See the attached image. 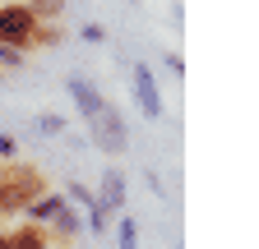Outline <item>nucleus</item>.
Segmentation results:
<instances>
[{"label": "nucleus", "mask_w": 259, "mask_h": 249, "mask_svg": "<svg viewBox=\"0 0 259 249\" xmlns=\"http://www.w3.org/2000/svg\"><path fill=\"white\" fill-rule=\"evenodd\" d=\"M47 222H51V240H65V244H70V240L83 231V217H79L70 203H65V199H60V203L47 212Z\"/></svg>", "instance_id": "4"}, {"label": "nucleus", "mask_w": 259, "mask_h": 249, "mask_svg": "<svg viewBox=\"0 0 259 249\" xmlns=\"http://www.w3.org/2000/svg\"><path fill=\"white\" fill-rule=\"evenodd\" d=\"M10 244H14V249H47V244H51V231H42L37 222H28V226L10 231Z\"/></svg>", "instance_id": "7"}, {"label": "nucleus", "mask_w": 259, "mask_h": 249, "mask_svg": "<svg viewBox=\"0 0 259 249\" xmlns=\"http://www.w3.org/2000/svg\"><path fill=\"white\" fill-rule=\"evenodd\" d=\"M135 235H139L135 222H120V249H135Z\"/></svg>", "instance_id": "8"}, {"label": "nucleus", "mask_w": 259, "mask_h": 249, "mask_svg": "<svg viewBox=\"0 0 259 249\" xmlns=\"http://www.w3.org/2000/svg\"><path fill=\"white\" fill-rule=\"evenodd\" d=\"M0 65H19V51L10 42H0Z\"/></svg>", "instance_id": "9"}, {"label": "nucleus", "mask_w": 259, "mask_h": 249, "mask_svg": "<svg viewBox=\"0 0 259 249\" xmlns=\"http://www.w3.org/2000/svg\"><path fill=\"white\" fill-rule=\"evenodd\" d=\"M37 194H47V180L37 166L14 162V166L0 171V212H28Z\"/></svg>", "instance_id": "2"}, {"label": "nucleus", "mask_w": 259, "mask_h": 249, "mask_svg": "<svg viewBox=\"0 0 259 249\" xmlns=\"http://www.w3.org/2000/svg\"><path fill=\"white\" fill-rule=\"evenodd\" d=\"M70 97L79 102V111H83V120H88V130H93V139L102 143L107 152H125L130 134H125V125H120L116 106H111L107 97H97V88H88L83 79H70Z\"/></svg>", "instance_id": "1"}, {"label": "nucleus", "mask_w": 259, "mask_h": 249, "mask_svg": "<svg viewBox=\"0 0 259 249\" xmlns=\"http://www.w3.org/2000/svg\"><path fill=\"white\" fill-rule=\"evenodd\" d=\"M93 203L102 208V212H116V208L125 203V180H120V171H107V175H102V194H97Z\"/></svg>", "instance_id": "6"}, {"label": "nucleus", "mask_w": 259, "mask_h": 249, "mask_svg": "<svg viewBox=\"0 0 259 249\" xmlns=\"http://www.w3.org/2000/svg\"><path fill=\"white\" fill-rule=\"evenodd\" d=\"M135 97H139V106H144V115H148V120H157V115H162V102H157V88H153L148 65H139V70H135Z\"/></svg>", "instance_id": "5"}, {"label": "nucleus", "mask_w": 259, "mask_h": 249, "mask_svg": "<svg viewBox=\"0 0 259 249\" xmlns=\"http://www.w3.org/2000/svg\"><path fill=\"white\" fill-rule=\"evenodd\" d=\"M0 42L32 46V42H37V14H32L28 5H5V10H0Z\"/></svg>", "instance_id": "3"}, {"label": "nucleus", "mask_w": 259, "mask_h": 249, "mask_svg": "<svg viewBox=\"0 0 259 249\" xmlns=\"http://www.w3.org/2000/svg\"><path fill=\"white\" fill-rule=\"evenodd\" d=\"M0 249H14V244H10V235H0Z\"/></svg>", "instance_id": "10"}]
</instances>
